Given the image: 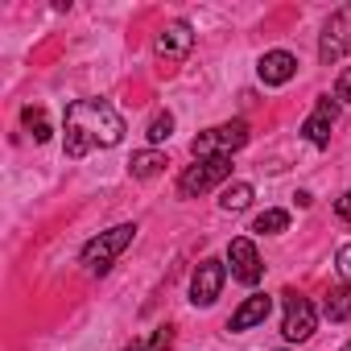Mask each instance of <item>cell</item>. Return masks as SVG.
<instances>
[{
  "instance_id": "cell-3",
  "label": "cell",
  "mask_w": 351,
  "mask_h": 351,
  "mask_svg": "<svg viewBox=\"0 0 351 351\" xmlns=\"http://www.w3.org/2000/svg\"><path fill=\"white\" fill-rule=\"evenodd\" d=\"M132 236H136V223H120V228H112V232H99V236L83 248V265H87L91 273H108L112 261L132 244Z\"/></svg>"
},
{
  "instance_id": "cell-16",
  "label": "cell",
  "mask_w": 351,
  "mask_h": 351,
  "mask_svg": "<svg viewBox=\"0 0 351 351\" xmlns=\"http://www.w3.org/2000/svg\"><path fill=\"white\" fill-rule=\"evenodd\" d=\"M248 203H252V186H248V182H232V186H223V199H219L223 211H244Z\"/></svg>"
},
{
  "instance_id": "cell-15",
  "label": "cell",
  "mask_w": 351,
  "mask_h": 351,
  "mask_svg": "<svg viewBox=\"0 0 351 351\" xmlns=\"http://www.w3.org/2000/svg\"><path fill=\"white\" fill-rule=\"evenodd\" d=\"M21 124L29 128L34 141H50V132H54V128H50V116H46L42 108H25V112H21Z\"/></svg>"
},
{
  "instance_id": "cell-22",
  "label": "cell",
  "mask_w": 351,
  "mask_h": 351,
  "mask_svg": "<svg viewBox=\"0 0 351 351\" xmlns=\"http://www.w3.org/2000/svg\"><path fill=\"white\" fill-rule=\"evenodd\" d=\"M124 351H149V347H145V343H128Z\"/></svg>"
},
{
  "instance_id": "cell-13",
  "label": "cell",
  "mask_w": 351,
  "mask_h": 351,
  "mask_svg": "<svg viewBox=\"0 0 351 351\" xmlns=\"http://www.w3.org/2000/svg\"><path fill=\"white\" fill-rule=\"evenodd\" d=\"M161 169H165V153H157V149H141V153L128 157V173H132V178H157Z\"/></svg>"
},
{
  "instance_id": "cell-21",
  "label": "cell",
  "mask_w": 351,
  "mask_h": 351,
  "mask_svg": "<svg viewBox=\"0 0 351 351\" xmlns=\"http://www.w3.org/2000/svg\"><path fill=\"white\" fill-rule=\"evenodd\" d=\"M335 215H339L343 223H351V191H347V195H343V199L335 203Z\"/></svg>"
},
{
  "instance_id": "cell-7",
  "label": "cell",
  "mask_w": 351,
  "mask_h": 351,
  "mask_svg": "<svg viewBox=\"0 0 351 351\" xmlns=\"http://www.w3.org/2000/svg\"><path fill=\"white\" fill-rule=\"evenodd\" d=\"M223 281H228V265H223V261H203V265L195 269V281H191V302H195V306H211V302L219 298Z\"/></svg>"
},
{
  "instance_id": "cell-9",
  "label": "cell",
  "mask_w": 351,
  "mask_h": 351,
  "mask_svg": "<svg viewBox=\"0 0 351 351\" xmlns=\"http://www.w3.org/2000/svg\"><path fill=\"white\" fill-rule=\"evenodd\" d=\"M191 46H195V34H191L186 21H169V25L157 34V54H161L165 62H182V58L191 54Z\"/></svg>"
},
{
  "instance_id": "cell-20",
  "label": "cell",
  "mask_w": 351,
  "mask_h": 351,
  "mask_svg": "<svg viewBox=\"0 0 351 351\" xmlns=\"http://www.w3.org/2000/svg\"><path fill=\"white\" fill-rule=\"evenodd\" d=\"M335 95L351 104V66H343V71H339V83H335Z\"/></svg>"
},
{
  "instance_id": "cell-17",
  "label": "cell",
  "mask_w": 351,
  "mask_h": 351,
  "mask_svg": "<svg viewBox=\"0 0 351 351\" xmlns=\"http://www.w3.org/2000/svg\"><path fill=\"white\" fill-rule=\"evenodd\" d=\"M285 228H289V215H285V211H261L256 223H252V232H261V236H277V232H285Z\"/></svg>"
},
{
  "instance_id": "cell-1",
  "label": "cell",
  "mask_w": 351,
  "mask_h": 351,
  "mask_svg": "<svg viewBox=\"0 0 351 351\" xmlns=\"http://www.w3.org/2000/svg\"><path fill=\"white\" fill-rule=\"evenodd\" d=\"M124 136V120L112 104L104 99H79L66 108V157H87L91 145H120Z\"/></svg>"
},
{
  "instance_id": "cell-6",
  "label": "cell",
  "mask_w": 351,
  "mask_h": 351,
  "mask_svg": "<svg viewBox=\"0 0 351 351\" xmlns=\"http://www.w3.org/2000/svg\"><path fill=\"white\" fill-rule=\"evenodd\" d=\"M314 322H318L314 306H310L306 298H298V293H285V322H281V335H285L289 343H302V339L314 335Z\"/></svg>"
},
{
  "instance_id": "cell-4",
  "label": "cell",
  "mask_w": 351,
  "mask_h": 351,
  "mask_svg": "<svg viewBox=\"0 0 351 351\" xmlns=\"http://www.w3.org/2000/svg\"><path fill=\"white\" fill-rule=\"evenodd\" d=\"M228 173H232V157H207V161H195V165L182 173L178 191H182L186 199H195V195H203V191L219 186V182L228 178Z\"/></svg>"
},
{
  "instance_id": "cell-5",
  "label": "cell",
  "mask_w": 351,
  "mask_h": 351,
  "mask_svg": "<svg viewBox=\"0 0 351 351\" xmlns=\"http://www.w3.org/2000/svg\"><path fill=\"white\" fill-rule=\"evenodd\" d=\"M347 50H351V5L330 13V21L322 29V42H318V58L322 62H339Z\"/></svg>"
},
{
  "instance_id": "cell-19",
  "label": "cell",
  "mask_w": 351,
  "mask_h": 351,
  "mask_svg": "<svg viewBox=\"0 0 351 351\" xmlns=\"http://www.w3.org/2000/svg\"><path fill=\"white\" fill-rule=\"evenodd\" d=\"M335 269H339V277H343V281H351V244H343V248H339Z\"/></svg>"
},
{
  "instance_id": "cell-2",
  "label": "cell",
  "mask_w": 351,
  "mask_h": 351,
  "mask_svg": "<svg viewBox=\"0 0 351 351\" xmlns=\"http://www.w3.org/2000/svg\"><path fill=\"white\" fill-rule=\"evenodd\" d=\"M244 145H248V124H244V120H232V124H219V128L199 132L195 145H191V153H195L199 161H207V157H232V153L244 149Z\"/></svg>"
},
{
  "instance_id": "cell-12",
  "label": "cell",
  "mask_w": 351,
  "mask_h": 351,
  "mask_svg": "<svg viewBox=\"0 0 351 351\" xmlns=\"http://www.w3.org/2000/svg\"><path fill=\"white\" fill-rule=\"evenodd\" d=\"M269 310H273V298H265V293H256V298H248L236 314H232V322H228V330H248V326H256V322H265L269 318Z\"/></svg>"
},
{
  "instance_id": "cell-23",
  "label": "cell",
  "mask_w": 351,
  "mask_h": 351,
  "mask_svg": "<svg viewBox=\"0 0 351 351\" xmlns=\"http://www.w3.org/2000/svg\"><path fill=\"white\" fill-rule=\"evenodd\" d=\"M343 351H351V343H347V347H343Z\"/></svg>"
},
{
  "instance_id": "cell-8",
  "label": "cell",
  "mask_w": 351,
  "mask_h": 351,
  "mask_svg": "<svg viewBox=\"0 0 351 351\" xmlns=\"http://www.w3.org/2000/svg\"><path fill=\"white\" fill-rule=\"evenodd\" d=\"M228 261H232V277L244 281V285H256L261 273H265V269H261V256H256V244L244 240V236L228 244Z\"/></svg>"
},
{
  "instance_id": "cell-18",
  "label": "cell",
  "mask_w": 351,
  "mask_h": 351,
  "mask_svg": "<svg viewBox=\"0 0 351 351\" xmlns=\"http://www.w3.org/2000/svg\"><path fill=\"white\" fill-rule=\"evenodd\" d=\"M169 132H173V116H169V112H157V116L149 120V128H145V136H149L153 145L169 141Z\"/></svg>"
},
{
  "instance_id": "cell-10",
  "label": "cell",
  "mask_w": 351,
  "mask_h": 351,
  "mask_svg": "<svg viewBox=\"0 0 351 351\" xmlns=\"http://www.w3.org/2000/svg\"><path fill=\"white\" fill-rule=\"evenodd\" d=\"M256 75H261L265 87H281V83H289V79L298 75V58H293L289 50H269V54L261 58Z\"/></svg>"
},
{
  "instance_id": "cell-11",
  "label": "cell",
  "mask_w": 351,
  "mask_h": 351,
  "mask_svg": "<svg viewBox=\"0 0 351 351\" xmlns=\"http://www.w3.org/2000/svg\"><path fill=\"white\" fill-rule=\"evenodd\" d=\"M335 99H318V108H314V116L302 124V132H306V141H314V145H326L330 141V124H335Z\"/></svg>"
},
{
  "instance_id": "cell-14",
  "label": "cell",
  "mask_w": 351,
  "mask_h": 351,
  "mask_svg": "<svg viewBox=\"0 0 351 351\" xmlns=\"http://www.w3.org/2000/svg\"><path fill=\"white\" fill-rule=\"evenodd\" d=\"M322 314H326L330 322H343V318H351V289H347V285L330 289V293H326V302H322Z\"/></svg>"
}]
</instances>
